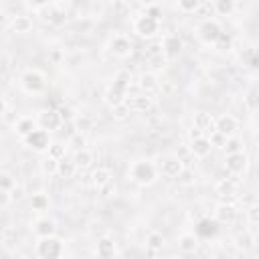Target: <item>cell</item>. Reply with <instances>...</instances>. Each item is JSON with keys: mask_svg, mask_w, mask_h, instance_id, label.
Masks as SVG:
<instances>
[{"mask_svg": "<svg viewBox=\"0 0 259 259\" xmlns=\"http://www.w3.org/2000/svg\"><path fill=\"white\" fill-rule=\"evenodd\" d=\"M134 81H136L134 75H132L127 69H121V71H117V73L113 75V81H111V83H115L117 87H121V89H125V91L130 93V87H132Z\"/></svg>", "mask_w": 259, "mask_h": 259, "instance_id": "cell-31", "label": "cell"}, {"mask_svg": "<svg viewBox=\"0 0 259 259\" xmlns=\"http://www.w3.org/2000/svg\"><path fill=\"white\" fill-rule=\"evenodd\" d=\"M49 61H51L53 65H61V63L65 61V49H61V47L49 49Z\"/></svg>", "mask_w": 259, "mask_h": 259, "instance_id": "cell-47", "label": "cell"}, {"mask_svg": "<svg viewBox=\"0 0 259 259\" xmlns=\"http://www.w3.org/2000/svg\"><path fill=\"white\" fill-rule=\"evenodd\" d=\"M111 182H113V172H111V168H107V166H97V168L91 172V184H93L95 190H99V188H103V186H107V184H111Z\"/></svg>", "mask_w": 259, "mask_h": 259, "instance_id": "cell-24", "label": "cell"}, {"mask_svg": "<svg viewBox=\"0 0 259 259\" xmlns=\"http://www.w3.org/2000/svg\"><path fill=\"white\" fill-rule=\"evenodd\" d=\"M235 152H245V142L237 136L227 138V144L223 148V154H235Z\"/></svg>", "mask_w": 259, "mask_h": 259, "instance_id": "cell-37", "label": "cell"}, {"mask_svg": "<svg viewBox=\"0 0 259 259\" xmlns=\"http://www.w3.org/2000/svg\"><path fill=\"white\" fill-rule=\"evenodd\" d=\"M160 0H138V4L142 6V8H150V6H156Z\"/></svg>", "mask_w": 259, "mask_h": 259, "instance_id": "cell-55", "label": "cell"}, {"mask_svg": "<svg viewBox=\"0 0 259 259\" xmlns=\"http://www.w3.org/2000/svg\"><path fill=\"white\" fill-rule=\"evenodd\" d=\"M176 180H178L180 186H194L196 184V174H194V170L190 166H184V170L178 174Z\"/></svg>", "mask_w": 259, "mask_h": 259, "instance_id": "cell-39", "label": "cell"}, {"mask_svg": "<svg viewBox=\"0 0 259 259\" xmlns=\"http://www.w3.org/2000/svg\"><path fill=\"white\" fill-rule=\"evenodd\" d=\"M198 136H206V134H202L198 127H194V125H192V127L188 130V140H194V138H198Z\"/></svg>", "mask_w": 259, "mask_h": 259, "instance_id": "cell-54", "label": "cell"}, {"mask_svg": "<svg viewBox=\"0 0 259 259\" xmlns=\"http://www.w3.org/2000/svg\"><path fill=\"white\" fill-rule=\"evenodd\" d=\"M18 85L26 95H42L47 89V75L36 67H28L18 75Z\"/></svg>", "mask_w": 259, "mask_h": 259, "instance_id": "cell-2", "label": "cell"}, {"mask_svg": "<svg viewBox=\"0 0 259 259\" xmlns=\"http://www.w3.org/2000/svg\"><path fill=\"white\" fill-rule=\"evenodd\" d=\"M32 233L36 239L40 237H51V235H57V221L51 219L49 214H38L32 223Z\"/></svg>", "mask_w": 259, "mask_h": 259, "instance_id": "cell-13", "label": "cell"}, {"mask_svg": "<svg viewBox=\"0 0 259 259\" xmlns=\"http://www.w3.org/2000/svg\"><path fill=\"white\" fill-rule=\"evenodd\" d=\"M255 113H257V121H259V109H257V111H255Z\"/></svg>", "mask_w": 259, "mask_h": 259, "instance_id": "cell-59", "label": "cell"}, {"mask_svg": "<svg viewBox=\"0 0 259 259\" xmlns=\"http://www.w3.org/2000/svg\"><path fill=\"white\" fill-rule=\"evenodd\" d=\"M95 253H97V257H101V259H111V257H117V255H119V249H117L115 239H113V237H109V235L99 237V239H97Z\"/></svg>", "mask_w": 259, "mask_h": 259, "instance_id": "cell-16", "label": "cell"}, {"mask_svg": "<svg viewBox=\"0 0 259 259\" xmlns=\"http://www.w3.org/2000/svg\"><path fill=\"white\" fill-rule=\"evenodd\" d=\"M144 10H146V14H150L152 18H156V20H160V22H162V12H160L158 4H156V6H150V8H144Z\"/></svg>", "mask_w": 259, "mask_h": 259, "instance_id": "cell-52", "label": "cell"}, {"mask_svg": "<svg viewBox=\"0 0 259 259\" xmlns=\"http://www.w3.org/2000/svg\"><path fill=\"white\" fill-rule=\"evenodd\" d=\"M38 127V119L34 115H20L14 123H12V134L20 140H24L28 134H32Z\"/></svg>", "mask_w": 259, "mask_h": 259, "instance_id": "cell-14", "label": "cell"}, {"mask_svg": "<svg viewBox=\"0 0 259 259\" xmlns=\"http://www.w3.org/2000/svg\"><path fill=\"white\" fill-rule=\"evenodd\" d=\"M212 8H214V14L219 16H233L237 10V2L235 0H212Z\"/></svg>", "mask_w": 259, "mask_h": 259, "instance_id": "cell-28", "label": "cell"}, {"mask_svg": "<svg viewBox=\"0 0 259 259\" xmlns=\"http://www.w3.org/2000/svg\"><path fill=\"white\" fill-rule=\"evenodd\" d=\"M253 67H255V69H259V51L255 53V59H253Z\"/></svg>", "mask_w": 259, "mask_h": 259, "instance_id": "cell-58", "label": "cell"}, {"mask_svg": "<svg viewBox=\"0 0 259 259\" xmlns=\"http://www.w3.org/2000/svg\"><path fill=\"white\" fill-rule=\"evenodd\" d=\"M57 111H59V115H61L63 123H65V121H73V119L77 117V113H75V109H73L71 105H59V107H57Z\"/></svg>", "mask_w": 259, "mask_h": 259, "instance_id": "cell-48", "label": "cell"}, {"mask_svg": "<svg viewBox=\"0 0 259 259\" xmlns=\"http://www.w3.org/2000/svg\"><path fill=\"white\" fill-rule=\"evenodd\" d=\"M97 192H99V196H101V198H111V196L115 194V184L111 182V184H107V186H103V188H99Z\"/></svg>", "mask_w": 259, "mask_h": 259, "instance_id": "cell-51", "label": "cell"}, {"mask_svg": "<svg viewBox=\"0 0 259 259\" xmlns=\"http://www.w3.org/2000/svg\"><path fill=\"white\" fill-rule=\"evenodd\" d=\"M51 2H53L55 6H67V4L71 2V0H51Z\"/></svg>", "mask_w": 259, "mask_h": 259, "instance_id": "cell-56", "label": "cell"}, {"mask_svg": "<svg viewBox=\"0 0 259 259\" xmlns=\"http://www.w3.org/2000/svg\"><path fill=\"white\" fill-rule=\"evenodd\" d=\"M253 140H255V144L259 146V125H257V130L253 132Z\"/></svg>", "mask_w": 259, "mask_h": 259, "instance_id": "cell-57", "label": "cell"}, {"mask_svg": "<svg viewBox=\"0 0 259 259\" xmlns=\"http://www.w3.org/2000/svg\"><path fill=\"white\" fill-rule=\"evenodd\" d=\"M176 245H178V251L180 253H196V249L200 245V239L194 233H182L176 239Z\"/></svg>", "mask_w": 259, "mask_h": 259, "instance_id": "cell-26", "label": "cell"}, {"mask_svg": "<svg viewBox=\"0 0 259 259\" xmlns=\"http://www.w3.org/2000/svg\"><path fill=\"white\" fill-rule=\"evenodd\" d=\"M214 119H217V117H212V115L206 113V111H196L194 117H192V125L198 127L202 134L208 136V134L214 132Z\"/></svg>", "mask_w": 259, "mask_h": 259, "instance_id": "cell-25", "label": "cell"}, {"mask_svg": "<svg viewBox=\"0 0 259 259\" xmlns=\"http://www.w3.org/2000/svg\"><path fill=\"white\" fill-rule=\"evenodd\" d=\"M65 253H67V247H65V241L61 237L51 235V237L36 239L34 255L38 259H61V257H65Z\"/></svg>", "mask_w": 259, "mask_h": 259, "instance_id": "cell-3", "label": "cell"}, {"mask_svg": "<svg viewBox=\"0 0 259 259\" xmlns=\"http://www.w3.org/2000/svg\"><path fill=\"white\" fill-rule=\"evenodd\" d=\"M144 243H146V253L152 255V257H156V255L164 249V245H166V237H164L160 231H150V233L146 235Z\"/></svg>", "mask_w": 259, "mask_h": 259, "instance_id": "cell-22", "label": "cell"}, {"mask_svg": "<svg viewBox=\"0 0 259 259\" xmlns=\"http://www.w3.org/2000/svg\"><path fill=\"white\" fill-rule=\"evenodd\" d=\"M49 2H51V0H26V4H28L30 8H34V10L40 8V6H45V4H49Z\"/></svg>", "mask_w": 259, "mask_h": 259, "instance_id": "cell-53", "label": "cell"}, {"mask_svg": "<svg viewBox=\"0 0 259 259\" xmlns=\"http://www.w3.org/2000/svg\"><path fill=\"white\" fill-rule=\"evenodd\" d=\"M36 119H38V125L45 127V130H49V132H55V130H61L63 127V119H61V115H59L57 109H42L36 115Z\"/></svg>", "mask_w": 259, "mask_h": 259, "instance_id": "cell-17", "label": "cell"}, {"mask_svg": "<svg viewBox=\"0 0 259 259\" xmlns=\"http://www.w3.org/2000/svg\"><path fill=\"white\" fill-rule=\"evenodd\" d=\"M233 45H235L233 36H231L229 32H223V34H221V38L217 40L214 49H217L219 53H229V51H233Z\"/></svg>", "mask_w": 259, "mask_h": 259, "instance_id": "cell-43", "label": "cell"}, {"mask_svg": "<svg viewBox=\"0 0 259 259\" xmlns=\"http://www.w3.org/2000/svg\"><path fill=\"white\" fill-rule=\"evenodd\" d=\"M225 170L233 176H243L249 168V156L245 152H235V154H225V162H223Z\"/></svg>", "mask_w": 259, "mask_h": 259, "instance_id": "cell-9", "label": "cell"}, {"mask_svg": "<svg viewBox=\"0 0 259 259\" xmlns=\"http://www.w3.org/2000/svg\"><path fill=\"white\" fill-rule=\"evenodd\" d=\"M125 103L130 105V109L134 113H146L154 107V97L152 95H146V93H138V95H127Z\"/></svg>", "mask_w": 259, "mask_h": 259, "instance_id": "cell-15", "label": "cell"}, {"mask_svg": "<svg viewBox=\"0 0 259 259\" xmlns=\"http://www.w3.org/2000/svg\"><path fill=\"white\" fill-rule=\"evenodd\" d=\"M28 204H30V210L36 212V214H47L51 210V196L45 192V190H36L30 194L28 198Z\"/></svg>", "mask_w": 259, "mask_h": 259, "instance_id": "cell-20", "label": "cell"}, {"mask_svg": "<svg viewBox=\"0 0 259 259\" xmlns=\"http://www.w3.org/2000/svg\"><path fill=\"white\" fill-rule=\"evenodd\" d=\"M214 130L221 132V134H225L227 138H231V136L237 134L239 121H237V117L231 115V113H221V115L214 119Z\"/></svg>", "mask_w": 259, "mask_h": 259, "instance_id": "cell-19", "label": "cell"}, {"mask_svg": "<svg viewBox=\"0 0 259 259\" xmlns=\"http://www.w3.org/2000/svg\"><path fill=\"white\" fill-rule=\"evenodd\" d=\"M22 144H24L26 148L34 150V152H47L49 146L53 144V140H51V132L38 125L32 134H28V136L22 140Z\"/></svg>", "mask_w": 259, "mask_h": 259, "instance_id": "cell-8", "label": "cell"}, {"mask_svg": "<svg viewBox=\"0 0 259 259\" xmlns=\"http://www.w3.org/2000/svg\"><path fill=\"white\" fill-rule=\"evenodd\" d=\"M127 180H132L134 184L138 186H152L158 182L160 176V170H158V164L150 158H136L130 162L127 166Z\"/></svg>", "mask_w": 259, "mask_h": 259, "instance_id": "cell-1", "label": "cell"}, {"mask_svg": "<svg viewBox=\"0 0 259 259\" xmlns=\"http://www.w3.org/2000/svg\"><path fill=\"white\" fill-rule=\"evenodd\" d=\"M127 91L125 89H121V87H117L115 83H109L107 85V89H105V93H103V101H105V105L111 109V107H115V105H119V103H123L125 99H127Z\"/></svg>", "mask_w": 259, "mask_h": 259, "instance_id": "cell-21", "label": "cell"}, {"mask_svg": "<svg viewBox=\"0 0 259 259\" xmlns=\"http://www.w3.org/2000/svg\"><path fill=\"white\" fill-rule=\"evenodd\" d=\"M235 245H237L239 249H243V251H251V249L257 245V237H255L253 233L245 231V233H241V235L235 239Z\"/></svg>", "mask_w": 259, "mask_h": 259, "instance_id": "cell-33", "label": "cell"}, {"mask_svg": "<svg viewBox=\"0 0 259 259\" xmlns=\"http://www.w3.org/2000/svg\"><path fill=\"white\" fill-rule=\"evenodd\" d=\"M162 47H164V55L168 59H174V57L180 55V51H182L184 45H182V38L178 34L170 32V34H164L162 36Z\"/></svg>", "mask_w": 259, "mask_h": 259, "instance_id": "cell-23", "label": "cell"}, {"mask_svg": "<svg viewBox=\"0 0 259 259\" xmlns=\"http://www.w3.org/2000/svg\"><path fill=\"white\" fill-rule=\"evenodd\" d=\"M223 32H225V28H223L221 20H217V18H212V16L200 20L198 26H196V30H194L196 38H198L202 45H206V47H214Z\"/></svg>", "mask_w": 259, "mask_h": 259, "instance_id": "cell-4", "label": "cell"}, {"mask_svg": "<svg viewBox=\"0 0 259 259\" xmlns=\"http://www.w3.org/2000/svg\"><path fill=\"white\" fill-rule=\"evenodd\" d=\"M239 176H233L229 174L227 178H221L217 180L214 184V192L221 196V200H229V202H235L237 200V190H239Z\"/></svg>", "mask_w": 259, "mask_h": 259, "instance_id": "cell-11", "label": "cell"}, {"mask_svg": "<svg viewBox=\"0 0 259 259\" xmlns=\"http://www.w3.org/2000/svg\"><path fill=\"white\" fill-rule=\"evenodd\" d=\"M208 138H210V144H212V148H217V150H223L225 148V144H227V136L225 134H221V132H212V134H208Z\"/></svg>", "mask_w": 259, "mask_h": 259, "instance_id": "cell-49", "label": "cell"}, {"mask_svg": "<svg viewBox=\"0 0 259 259\" xmlns=\"http://www.w3.org/2000/svg\"><path fill=\"white\" fill-rule=\"evenodd\" d=\"M158 170H160V176L166 178V180H176L178 174L184 170V162L180 160L178 154H168L164 156L160 162H158Z\"/></svg>", "mask_w": 259, "mask_h": 259, "instance_id": "cell-6", "label": "cell"}, {"mask_svg": "<svg viewBox=\"0 0 259 259\" xmlns=\"http://www.w3.org/2000/svg\"><path fill=\"white\" fill-rule=\"evenodd\" d=\"M136 87L146 95H154L160 91V79L154 71H144L136 77Z\"/></svg>", "mask_w": 259, "mask_h": 259, "instance_id": "cell-12", "label": "cell"}, {"mask_svg": "<svg viewBox=\"0 0 259 259\" xmlns=\"http://www.w3.org/2000/svg\"><path fill=\"white\" fill-rule=\"evenodd\" d=\"M239 217V210H237V204L235 202H229V200H221L212 206V219L214 223L219 225H233Z\"/></svg>", "mask_w": 259, "mask_h": 259, "instance_id": "cell-7", "label": "cell"}, {"mask_svg": "<svg viewBox=\"0 0 259 259\" xmlns=\"http://www.w3.org/2000/svg\"><path fill=\"white\" fill-rule=\"evenodd\" d=\"M65 152H67V146L61 144V142H53V144L49 146V150H47V154L53 156L55 160H63V158H65Z\"/></svg>", "mask_w": 259, "mask_h": 259, "instance_id": "cell-44", "label": "cell"}, {"mask_svg": "<svg viewBox=\"0 0 259 259\" xmlns=\"http://www.w3.org/2000/svg\"><path fill=\"white\" fill-rule=\"evenodd\" d=\"M200 4H202V0H176V8L182 14H194Z\"/></svg>", "mask_w": 259, "mask_h": 259, "instance_id": "cell-41", "label": "cell"}, {"mask_svg": "<svg viewBox=\"0 0 259 259\" xmlns=\"http://www.w3.org/2000/svg\"><path fill=\"white\" fill-rule=\"evenodd\" d=\"M10 196H12V202H18V200H22V198H24V184H22V182H18V184L12 188Z\"/></svg>", "mask_w": 259, "mask_h": 259, "instance_id": "cell-50", "label": "cell"}, {"mask_svg": "<svg viewBox=\"0 0 259 259\" xmlns=\"http://www.w3.org/2000/svg\"><path fill=\"white\" fill-rule=\"evenodd\" d=\"M8 28L14 32V34H26L32 30V18L26 16V14H16L12 16V20L8 22Z\"/></svg>", "mask_w": 259, "mask_h": 259, "instance_id": "cell-27", "label": "cell"}, {"mask_svg": "<svg viewBox=\"0 0 259 259\" xmlns=\"http://www.w3.org/2000/svg\"><path fill=\"white\" fill-rule=\"evenodd\" d=\"M111 10H113V16L123 18V16L130 14V4H127L125 0H113V2H111Z\"/></svg>", "mask_w": 259, "mask_h": 259, "instance_id": "cell-45", "label": "cell"}, {"mask_svg": "<svg viewBox=\"0 0 259 259\" xmlns=\"http://www.w3.org/2000/svg\"><path fill=\"white\" fill-rule=\"evenodd\" d=\"M134 111L130 109V105L123 101V103H119V105H115V107H111V117L113 119H117V121H125L130 115H132Z\"/></svg>", "mask_w": 259, "mask_h": 259, "instance_id": "cell-42", "label": "cell"}, {"mask_svg": "<svg viewBox=\"0 0 259 259\" xmlns=\"http://www.w3.org/2000/svg\"><path fill=\"white\" fill-rule=\"evenodd\" d=\"M243 103L249 111H257L259 109V87H251L247 89L245 97H243Z\"/></svg>", "mask_w": 259, "mask_h": 259, "instance_id": "cell-35", "label": "cell"}, {"mask_svg": "<svg viewBox=\"0 0 259 259\" xmlns=\"http://www.w3.org/2000/svg\"><path fill=\"white\" fill-rule=\"evenodd\" d=\"M77 170H79V168H77L75 160H69V158L65 156L63 160H59V170H57V176H61V178H73Z\"/></svg>", "mask_w": 259, "mask_h": 259, "instance_id": "cell-30", "label": "cell"}, {"mask_svg": "<svg viewBox=\"0 0 259 259\" xmlns=\"http://www.w3.org/2000/svg\"><path fill=\"white\" fill-rule=\"evenodd\" d=\"M144 57H146V61H150V59H158V57H166V55H164L162 40H150V45L144 49ZM166 59H168V57H166Z\"/></svg>", "mask_w": 259, "mask_h": 259, "instance_id": "cell-34", "label": "cell"}, {"mask_svg": "<svg viewBox=\"0 0 259 259\" xmlns=\"http://www.w3.org/2000/svg\"><path fill=\"white\" fill-rule=\"evenodd\" d=\"M57 170H59V160H55L53 156H45L42 160H40V172L45 174V176H57Z\"/></svg>", "mask_w": 259, "mask_h": 259, "instance_id": "cell-36", "label": "cell"}, {"mask_svg": "<svg viewBox=\"0 0 259 259\" xmlns=\"http://www.w3.org/2000/svg\"><path fill=\"white\" fill-rule=\"evenodd\" d=\"M67 146H71L75 152L81 150V148H85V146H87V134H83V132H73V134L69 136V140H67Z\"/></svg>", "mask_w": 259, "mask_h": 259, "instance_id": "cell-38", "label": "cell"}, {"mask_svg": "<svg viewBox=\"0 0 259 259\" xmlns=\"http://www.w3.org/2000/svg\"><path fill=\"white\" fill-rule=\"evenodd\" d=\"M73 123H75V132H83V134H87L89 130H93L95 119H93L91 115H87V113H77V117L73 119Z\"/></svg>", "mask_w": 259, "mask_h": 259, "instance_id": "cell-32", "label": "cell"}, {"mask_svg": "<svg viewBox=\"0 0 259 259\" xmlns=\"http://www.w3.org/2000/svg\"><path fill=\"white\" fill-rule=\"evenodd\" d=\"M18 184V180L8 172V170H2L0 172V190L2 192H12V188Z\"/></svg>", "mask_w": 259, "mask_h": 259, "instance_id": "cell-40", "label": "cell"}, {"mask_svg": "<svg viewBox=\"0 0 259 259\" xmlns=\"http://www.w3.org/2000/svg\"><path fill=\"white\" fill-rule=\"evenodd\" d=\"M73 160H75V164H77L79 170H87V168L93 164V152H91L89 148H81V150L75 152Z\"/></svg>", "mask_w": 259, "mask_h": 259, "instance_id": "cell-29", "label": "cell"}, {"mask_svg": "<svg viewBox=\"0 0 259 259\" xmlns=\"http://www.w3.org/2000/svg\"><path fill=\"white\" fill-rule=\"evenodd\" d=\"M109 53L113 55V57H117V59H127L132 53H134V42H132V38L130 36H125V34H121V32H117V34H113L111 38H109Z\"/></svg>", "mask_w": 259, "mask_h": 259, "instance_id": "cell-10", "label": "cell"}, {"mask_svg": "<svg viewBox=\"0 0 259 259\" xmlns=\"http://www.w3.org/2000/svg\"><path fill=\"white\" fill-rule=\"evenodd\" d=\"M245 219L249 225H259V204H249L245 208Z\"/></svg>", "mask_w": 259, "mask_h": 259, "instance_id": "cell-46", "label": "cell"}, {"mask_svg": "<svg viewBox=\"0 0 259 259\" xmlns=\"http://www.w3.org/2000/svg\"><path fill=\"white\" fill-rule=\"evenodd\" d=\"M188 150H190V154H192L194 158L200 160V158H206L214 148H212L208 136H198V138H194V140H188Z\"/></svg>", "mask_w": 259, "mask_h": 259, "instance_id": "cell-18", "label": "cell"}, {"mask_svg": "<svg viewBox=\"0 0 259 259\" xmlns=\"http://www.w3.org/2000/svg\"><path fill=\"white\" fill-rule=\"evenodd\" d=\"M160 26H162V22L156 20V18H152V16L146 14V12L140 14V16H136L134 22H132L134 32H136L140 38H144V40H154V38L160 34Z\"/></svg>", "mask_w": 259, "mask_h": 259, "instance_id": "cell-5", "label": "cell"}]
</instances>
